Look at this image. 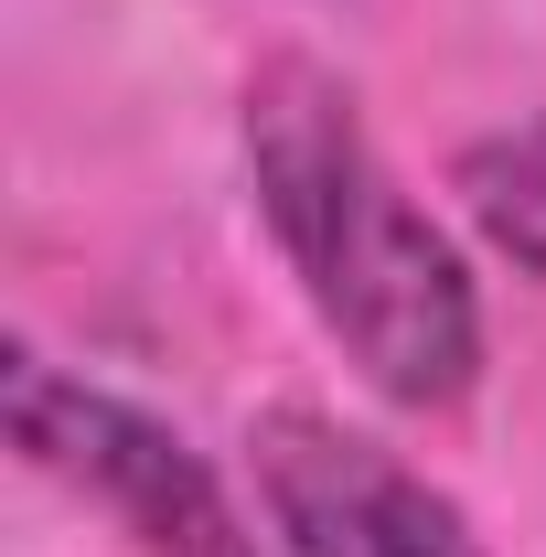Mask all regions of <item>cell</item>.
Listing matches in <instances>:
<instances>
[{
  "label": "cell",
  "instance_id": "cell-4",
  "mask_svg": "<svg viewBox=\"0 0 546 557\" xmlns=\"http://www.w3.org/2000/svg\"><path fill=\"white\" fill-rule=\"evenodd\" d=\"M461 194H472L482 236H493L525 278H546V119L461 150Z\"/></svg>",
  "mask_w": 546,
  "mask_h": 557
},
{
  "label": "cell",
  "instance_id": "cell-3",
  "mask_svg": "<svg viewBox=\"0 0 546 557\" xmlns=\"http://www.w3.org/2000/svg\"><path fill=\"white\" fill-rule=\"evenodd\" d=\"M258 493L289 557H482L418 472H397L375 440L300 408L258 429Z\"/></svg>",
  "mask_w": 546,
  "mask_h": 557
},
{
  "label": "cell",
  "instance_id": "cell-1",
  "mask_svg": "<svg viewBox=\"0 0 546 557\" xmlns=\"http://www.w3.org/2000/svg\"><path fill=\"white\" fill-rule=\"evenodd\" d=\"M247 150H258V205H269L289 269L311 278L343 354L397 397V408H450L482 364V311L450 236L397 194L375 139L333 75L269 65L247 86Z\"/></svg>",
  "mask_w": 546,
  "mask_h": 557
},
{
  "label": "cell",
  "instance_id": "cell-2",
  "mask_svg": "<svg viewBox=\"0 0 546 557\" xmlns=\"http://www.w3.org/2000/svg\"><path fill=\"white\" fill-rule=\"evenodd\" d=\"M11 440H22L44 472H65L75 493H97L139 536V557H258L247 525L225 515L214 472L161 418L119 408V397H86L65 375H44L33 354H11Z\"/></svg>",
  "mask_w": 546,
  "mask_h": 557
}]
</instances>
